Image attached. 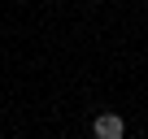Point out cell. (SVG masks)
Listing matches in <instances>:
<instances>
[{"label":"cell","mask_w":148,"mask_h":139,"mask_svg":"<svg viewBox=\"0 0 148 139\" xmlns=\"http://www.w3.org/2000/svg\"><path fill=\"white\" fill-rule=\"evenodd\" d=\"M92 130H96V139H122V130H126V126H122V117H118V113H100V117L92 122Z\"/></svg>","instance_id":"1"}]
</instances>
